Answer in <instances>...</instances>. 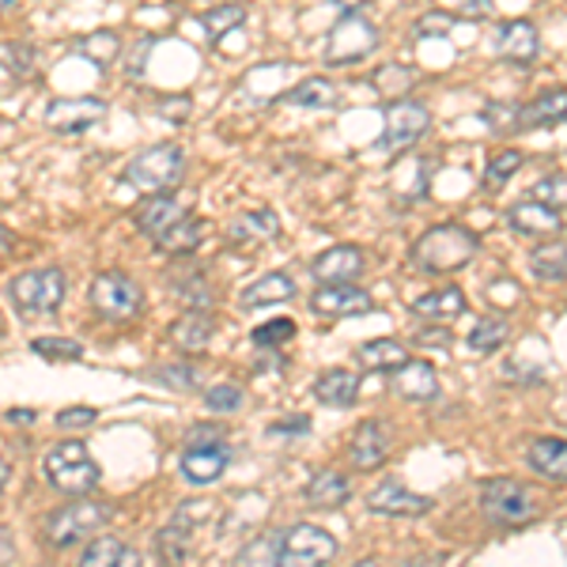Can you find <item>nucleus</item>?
Returning a JSON list of instances; mask_svg holds the SVG:
<instances>
[{"instance_id":"nucleus-1","label":"nucleus","mask_w":567,"mask_h":567,"mask_svg":"<svg viewBox=\"0 0 567 567\" xmlns=\"http://www.w3.org/2000/svg\"><path fill=\"white\" fill-rule=\"evenodd\" d=\"M481 250L477 231L462 224H435L427 227L424 235L413 243V269L427 272V277H446V272H458L465 269Z\"/></svg>"},{"instance_id":"nucleus-2","label":"nucleus","mask_w":567,"mask_h":567,"mask_svg":"<svg viewBox=\"0 0 567 567\" xmlns=\"http://www.w3.org/2000/svg\"><path fill=\"white\" fill-rule=\"evenodd\" d=\"M481 515L496 529H523L529 523H537L542 499H537L523 481L496 477V481L481 484Z\"/></svg>"},{"instance_id":"nucleus-3","label":"nucleus","mask_w":567,"mask_h":567,"mask_svg":"<svg viewBox=\"0 0 567 567\" xmlns=\"http://www.w3.org/2000/svg\"><path fill=\"white\" fill-rule=\"evenodd\" d=\"M219 507L216 499H186L182 507L175 511L167 526L159 529L155 537V553H159L163 564H186L197 548V534L205 529L208 523H216Z\"/></svg>"},{"instance_id":"nucleus-4","label":"nucleus","mask_w":567,"mask_h":567,"mask_svg":"<svg viewBox=\"0 0 567 567\" xmlns=\"http://www.w3.org/2000/svg\"><path fill=\"white\" fill-rule=\"evenodd\" d=\"M87 299H91V307H95V315L114 326L136 322V318L144 315L141 284L117 269L95 272V280H91V288H87Z\"/></svg>"},{"instance_id":"nucleus-5","label":"nucleus","mask_w":567,"mask_h":567,"mask_svg":"<svg viewBox=\"0 0 567 567\" xmlns=\"http://www.w3.org/2000/svg\"><path fill=\"white\" fill-rule=\"evenodd\" d=\"M182 171H186V152L175 141H163L144 148L136 159L125 167V182L136 186L141 194H167L182 182Z\"/></svg>"},{"instance_id":"nucleus-6","label":"nucleus","mask_w":567,"mask_h":567,"mask_svg":"<svg viewBox=\"0 0 567 567\" xmlns=\"http://www.w3.org/2000/svg\"><path fill=\"white\" fill-rule=\"evenodd\" d=\"M231 458H235L231 443H227L219 432H194L186 443V451H182V458H178V473L186 477V484L205 488V484H216L219 477H224Z\"/></svg>"},{"instance_id":"nucleus-7","label":"nucleus","mask_w":567,"mask_h":567,"mask_svg":"<svg viewBox=\"0 0 567 567\" xmlns=\"http://www.w3.org/2000/svg\"><path fill=\"white\" fill-rule=\"evenodd\" d=\"M45 481L65 496H87L99 484V465L84 443H58L45 454Z\"/></svg>"},{"instance_id":"nucleus-8","label":"nucleus","mask_w":567,"mask_h":567,"mask_svg":"<svg viewBox=\"0 0 567 567\" xmlns=\"http://www.w3.org/2000/svg\"><path fill=\"white\" fill-rule=\"evenodd\" d=\"M65 272L58 265H45V269H31L20 272L8 291H12V303L20 315H53L61 303H65Z\"/></svg>"},{"instance_id":"nucleus-9","label":"nucleus","mask_w":567,"mask_h":567,"mask_svg":"<svg viewBox=\"0 0 567 567\" xmlns=\"http://www.w3.org/2000/svg\"><path fill=\"white\" fill-rule=\"evenodd\" d=\"M432 130V114H427L424 103H413V99H393L382 114V136H379V152L386 155H401L409 148H416V141Z\"/></svg>"},{"instance_id":"nucleus-10","label":"nucleus","mask_w":567,"mask_h":567,"mask_svg":"<svg viewBox=\"0 0 567 567\" xmlns=\"http://www.w3.org/2000/svg\"><path fill=\"white\" fill-rule=\"evenodd\" d=\"M374 45H379V31L360 12H344L326 34V65H355L371 58Z\"/></svg>"},{"instance_id":"nucleus-11","label":"nucleus","mask_w":567,"mask_h":567,"mask_svg":"<svg viewBox=\"0 0 567 567\" xmlns=\"http://www.w3.org/2000/svg\"><path fill=\"white\" fill-rule=\"evenodd\" d=\"M110 518H114V507L80 499V503L61 507L58 515L45 523V537H50L53 548H69V545H80L87 534H95V529H103Z\"/></svg>"},{"instance_id":"nucleus-12","label":"nucleus","mask_w":567,"mask_h":567,"mask_svg":"<svg viewBox=\"0 0 567 567\" xmlns=\"http://www.w3.org/2000/svg\"><path fill=\"white\" fill-rule=\"evenodd\" d=\"M337 556V537L322 526L296 523L284 529L280 537V567H310V564H329Z\"/></svg>"},{"instance_id":"nucleus-13","label":"nucleus","mask_w":567,"mask_h":567,"mask_svg":"<svg viewBox=\"0 0 567 567\" xmlns=\"http://www.w3.org/2000/svg\"><path fill=\"white\" fill-rule=\"evenodd\" d=\"M310 310L322 318H355V315H371L374 299L371 291H363L360 284H318V291L310 296Z\"/></svg>"},{"instance_id":"nucleus-14","label":"nucleus","mask_w":567,"mask_h":567,"mask_svg":"<svg viewBox=\"0 0 567 567\" xmlns=\"http://www.w3.org/2000/svg\"><path fill=\"white\" fill-rule=\"evenodd\" d=\"M435 507L432 496H420L409 492L401 481H382L368 492V511L371 515H386V518H420Z\"/></svg>"},{"instance_id":"nucleus-15","label":"nucleus","mask_w":567,"mask_h":567,"mask_svg":"<svg viewBox=\"0 0 567 567\" xmlns=\"http://www.w3.org/2000/svg\"><path fill=\"white\" fill-rule=\"evenodd\" d=\"M507 224H511V231L523 235V239H556V235L564 231V213L548 208L545 200H537V197H523L507 208Z\"/></svg>"},{"instance_id":"nucleus-16","label":"nucleus","mask_w":567,"mask_h":567,"mask_svg":"<svg viewBox=\"0 0 567 567\" xmlns=\"http://www.w3.org/2000/svg\"><path fill=\"white\" fill-rule=\"evenodd\" d=\"M386 189L398 205H416V200H424L427 189H432V171H427L424 155L401 152L398 163H393L390 175H386Z\"/></svg>"},{"instance_id":"nucleus-17","label":"nucleus","mask_w":567,"mask_h":567,"mask_svg":"<svg viewBox=\"0 0 567 567\" xmlns=\"http://www.w3.org/2000/svg\"><path fill=\"white\" fill-rule=\"evenodd\" d=\"M390 390L401 401H413V405H427L439 398V371L427 360H405L398 371H390Z\"/></svg>"},{"instance_id":"nucleus-18","label":"nucleus","mask_w":567,"mask_h":567,"mask_svg":"<svg viewBox=\"0 0 567 567\" xmlns=\"http://www.w3.org/2000/svg\"><path fill=\"white\" fill-rule=\"evenodd\" d=\"M106 117V103L103 99H53L45 106V122L58 133H84L95 122Z\"/></svg>"},{"instance_id":"nucleus-19","label":"nucleus","mask_w":567,"mask_h":567,"mask_svg":"<svg viewBox=\"0 0 567 567\" xmlns=\"http://www.w3.org/2000/svg\"><path fill=\"white\" fill-rule=\"evenodd\" d=\"M496 50L503 61H515V65H529V61L542 58V34L529 20H507L496 27Z\"/></svg>"},{"instance_id":"nucleus-20","label":"nucleus","mask_w":567,"mask_h":567,"mask_svg":"<svg viewBox=\"0 0 567 567\" xmlns=\"http://www.w3.org/2000/svg\"><path fill=\"white\" fill-rule=\"evenodd\" d=\"M386 458H390V432L379 424V420H363L349 439V462L360 473H371Z\"/></svg>"},{"instance_id":"nucleus-21","label":"nucleus","mask_w":567,"mask_h":567,"mask_svg":"<svg viewBox=\"0 0 567 567\" xmlns=\"http://www.w3.org/2000/svg\"><path fill=\"white\" fill-rule=\"evenodd\" d=\"M363 265L368 261H363L360 246L341 243V246H329V250L318 254V258L310 261V272H315L318 284H349V280L360 277Z\"/></svg>"},{"instance_id":"nucleus-22","label":"nucleus","mask_w":567,"mask_h":567,"mask_svg":"<svg viewBox=\"0 0 567 567\" xmlns=\"http://www.w3.org/2000/svg\"><path fill=\"white\" fill-rule=\"evenodd\" d=\"M462 315H465V296H462V288H454V284L424 291L420 299H413V318H420L424 326H446Z\"/></svg>"},{"instance_id":"nucleus-23","label":"nucleus","mask_w":567,"mask_h":567,"mask_svg":"<svg viewBox=\"0 0 567 567\" xmlns=\"http://www.w3.org/2000/svg\"><path fill=\"white\" fill-rule=\"evenodd\" d=\"M280 235V216L272 208H250V213H239L227 227V239L235 246H261L272 243Z\"/></svg>"},{"instance_id":"nucleus-24","label":"nucleus","mask_w":567,"mask_h":567,"mask_svg":"<svg viewBox=\"0 0 567 567\" xmlns=\"http://www.w3.org/2000/svg\"><path fill=\"white\" fill-rule=\"evenodd\" d=\"M526 465L537 473V477L567 484V439H556V435L534 439L526 451Z\"/></svg>"},{"instance_id":"nucleus-25","label":"nucleus","mask_w":567,"mask_h":567,"mask_svg":"<svg viewBox=\"0 0 567 567\" xmlns=\"http://www.w3.org/2000/svg\"><path fill=\"white\" fill-rule=\"evenodd\" d=\"M315 398L326 409H352L360 398V374L344 368H329L315 379Z\"/></svg>"},{"instance_id":"nucleus-26","label":"nucleus","mask_w":567,"mask_h":567,"mask_svg":"<svg viewBox=\"0 0 567 567\" xmlns=\"http://www.w3.org/2000/svg\"><path fill=\"white\" fill-rule=\"evenodd\" d=\"M189 208L182 205V200L171 194H152L148 200H144V208L141 213H136V227H141L144 235H148V239H159L163 231H167L171 224H178L182 216H186Z\"/></svg>"},{"instance_id":"nucleus-27","label":"nucleus","mask_w":567,"mask_h":567,"mask_svg":"<svg viewBox=\"0 0 567 567\" xmlns=\"http://www.w3.org/2000/svg\"><path fill=\"white\" fill-rule=\"evenodd\" d=\"M303 496L315 511H337L352 499V484L344 473H337V470H318L315 477L307 481Z\"/></svg>"},{"instance_id":"nucleus-28","label":"nucleus","mask_w":567,"mask_h":567,"mask_svg":"<svg viewBox=\"0 0 567 567\" xmlns=\"http://www.w3.org/2000/svg\"><path fill=\"white\" fill-rule=\"evenodd\" d=\"M205 219H197L194 213H186L178 219V224H171L167 231L159 235V239H152L155 243V250H163V254H171V258H186V254H194L200 243H205Z\"/></svg>"},{"instance_id":"nucleus-29","label":"nucleus","mask_w":567,"mask_h":567,"mask_svg":"<svg viewBox=\"0 0 567 567\" xmlns=\"http://www.w3.org/2000/svg\"><path fill=\"white\" fill-rule=\"evenodd\" d=\"M405 360H409L405 344L393 341V337H374V341H363L360 349H355V363H360V371L390 374V371H398Z\"/></svg>"},{"instance_id":"nucleus-30","label":"nucleus","mask_w":567,"mask_h":567,"mask_svg":"<svg viewBox=\"0 0 567 567\" xmlns=\"http://www.w3.org/2000/svg\"><path fill=\"white\" fill-rule=\"evenodd\" d=\"M567 122V91L564 87H553L545 95H537L534 103L523 106V117L518 125L523 130H553V125Z\"/></svg>"},{"instance_id":"nucleus-31","label":"nucleus","mask_w":567,"mask_h":567,"mask_svg":"<svg viewBox=\"0 0 567 567\" xmlns=\"http://www.w3.org/2000/svg\"><path fill=\"white\" fill-rule=\"evenodd\" d=\"M216 333V318L208 315V310H189L186 318H178L175 329H171V337H175V344L182 352L197 355L208 349V341H213Z\"/></svg>"},{"instance_id":"nucleus-32","label":"nucleus","mask_w":567,"mask_h":567,"mask_svg":"<svg viewBox=\"0 0 567 567\" xmlns=\"http://www.w3.org/2000/svg\"><path fill=\"white\" fill-rule=\"evenodd\" d=\"M296 296V280L288 272H265L261 280H254L250 288L243 291V307L258 310V307H272V303H288Z\"/></svg>"},{"instance_id":"nucleus-33","label":"nucleus","mask_w":567,"mask_h":567,"mask_svg":"<svg viewBox=\"0 0 567 567\" xmlns=\"http://www.w3.org/2000/svg\"><path fill=\"white\" fill-rule=\"evenodd\" d=\"M529 272L542 284H560L567 280V246L564 243H545L529 254Z\"/></svg>"},{"instance_id":"nucleus-34","label":"nucleus","mask_w":567,"mask_h":567,"mask_svg":"<svg viewBox=\"0 0 567 567\" xmlns=\"http://www.w3.org/2000/svg\"><path fill=\"white\" fill-rule=\"evenodd\" d=\"M333 99H337V87H333V80H326V76H310L291 91H284V103L299 106V110H326V106H333Z\"/></svg>"},{"instance_id":"nucleus-35","label":"nucleus","mask_w":567,"mask_h":567,"mask_svg":"<svg viewBox=\"0 0 567 567\" xmlns=\"http://www.w3.org/2000/svg\"><path fill=\"white\" fill-rule=\"evenodd\" d=\"M523 163H526V155L518 152V148H503V152H496L488 163H484L481 186L488 189V194H496V189H503L511 178L518 175V171H523Z\"/></svg>"},{"instance_id":"nucleus-36","label":"nucleus","mask_w":567,"mask_h":567,"mask_svg":"<svg viewBox=\"0 0 567 567\" xmlns=\"http://www.w3.org/2000/svg\"><path fill=\"white\" fill-rule=\"evenodd\" d=\"M511 337V326L503 318H477V326L470 329V349L477 355H496Z\"/></svg>"},{"instance_id":"nucleus-37","label":"nucleus","mask_w":567,"mask_h":567,"mask_svg":"<svg viewBox=\"0 0 567 567\" xmlns=\"http://www.w3.org/2000/svg\"><path fill=\"white\" fill-rule=\"evenodd\" d=\"M246 23V8L243 4H219V8H208L205 16H200V31L208 34L213 42H219L224 34L239 31Z\"/></svg>"},{"instance_id":"nucleus-38","label":"nucleus","mask_w":567,"mask_h":567,"mask_svg":"<svg viewBox=\"0 0 567 567\" xmlns=\"http://www.w3.org/2000/svg\"><path fill=\"white\" fill-rule=\"evenodd\" d=\"M84 564L91 567H106V564H141V556L133 548H125L117 537H95L87 548H84Z\"/></svg>"},{"instance_id":"nucleus-39","label":"nucleus","mask_w":567,"mask_h":567,"mask_svg":"<svg viewBox=\"0 0 567 567\" xmlns=\"http://www.w3.org/2000/svg\"><path fill=\"white\" fill-rule=\"evenodd\" d=\"M31 352L39 355V360H50V363H76V360H84V344L69 341V337H34Z\"/></svg>"},{"instance_id":"nucleus-40","label":"nucleus","mask_w":567,"mask_h":567,"mask_svg":"<svg viewBox=\"0 0 567 567\" xmlns=\"http://www.w3.org/2000/svg\"><path fill=\"white\" fill-rule=\"evenodd\" d=\"M80 53H84L87 61H95L99 69H106L122 58V39H117L114 31H95V34H87V39H80Z\"/></svg>"},{"instance_id":"nucleus-41","label":"nucleus","mask_w":567,"mask_h":567,"mask_svg":"<svg viewBox=\"0 0 567 567\" xmlns=\"http://www.w3.org/2000/svg\"><path fill=\"white\" fill-rule=\"evenodd\" d=\"M280 537H284V529H272V534L254 537L250 545L239 548L235 560L239 564H277L280 567Z\"/></svg>"},{"instance_id":"nucleus-42","label":"nucleus","mask_w":567,"mask_h":567,"mask_svg":"<svg viewBox=\"0 0 567 567\" xmlns=\"http://www.w3.org/2000/svg\"><path fill=\"white\" fill-rule=\"evenodd\" d=\"M155 382H163L167 390H197L200 386V368L197 363H163V368H155Z\"/></svg>"},{"instance_id":"nucleus-43","label":"nucleus","mask_w":567,"mask_h":567,"mask_svg":"<svg viewBox=\"0 0 567 567\" xmlns=\"http://www.w3.org/2000/svg\"><path fill=\"white\" fill-rule=\"evenodd\" d=\"M171 296H175L178 303H182V307H189V310H208V307L216 303V296H213V288H208V280H205V277L178 280Z\"/></svg>"},{"instance_id":"nucleus-44","label":"nucleus","mask_w":567,"mask_h":567,"mask_svg":"<svg viewBox=\"0 0 567 567\" xmlns=\"http://www.w3.org/2000/svg\"><path fill=\"white\" fill-rule=\"evenodd\" d=\"M254 344L265 352H272V349H280V344H288V341H296V322L291 318H272V322H265L254 329Z\"/></svg>"},{"instance_id":"nucleus-45","label":"nucleus","mask_w":567,"mask_h":567,"mask_svg":"<svg viewBox=\"0 0 567 567\" xmlns=\"http://www.w3.org/2000/svg\"><path fill=\"white\" fill-rule=\"evenodd\" d=\"M205 405H208V413H219V416L239 413L243 390L235 386V382H216V386H208V390H205Z\"/></svg>"},{"instance_id":"nucleus-46","label":"nucleus","mask_w":567,"mask_h":567,"mask_svg":"<svg viewBox=\"0 0 567 567\" xmlns=\"http://www.w3.org/2000/svg\"><path fill=\"white\" fill-rule=\"evenodd\" d=\"M537 200H545L548 208H556V213H567V175H545L542 182L534 186Z\"/></svg>"},{"instance_id":"nucleus-47","label":"nucleus","mask_w":567,"mask_h":567,"mask_svg":"<svg viewBox=\"0 0 567 567\" xmlns=\"http://www.w3.org/2000/svg\"><path fill=\"white\" fill-rule=\"evenodd\" d=\"M518 117H523V106L492 103L488 110H484V122H488L492 130H523V125H518Z\"/></svg>"},{"instance_id":"nucleus-48","label":"nucleus","mask_w":567,"mask_h":567,"mask_svg":"<svg viewBox=\"0 0 567 567\" xmlns=\"http://www.w3.org/2000/svg\"><path fill=\"white\" fill-rule=\"evenodd\" d=\"M454 16L451 12H427L424 20L416 23V34L420 39H439V34H451L454 31Z\"/></svg>"},{"instance_id":"nucleus-49","label":"nucleus","mask_w":567,"mask_h":567,"mask_svg":"<svg viewBox=\"0 0 567 567\" xmlns=\"http://www.w3.org/2000/svg\"><path fill=\"white\" fill-rule=\"evenodd\" d=\"M99 420V413L91 405H72L65 413H58V427L61 432H76V427H91Z\"/></svg>"},{"instance_id":"nucleus-50","label":"nucleus","mask_w":567,"mask_h":567,"mask_svg":"<svg viewBox=\"0 0 567 567\" xmlns=\"http://www.w3.org/2000/svg\"><path fill=\"white\" fill-rule=\"evenodd\" d=\"M310 432V420L307 416H284L277 424H269V435L272 439H284V435H307Z\"/></svg>"},{"instance_id":"nucleus-51","label":"nucleus","mask_w":567,"mask_h":567,"mask_svg":"<svg viewBox=\"0 0 567 567\" xmlns=\"http://www.w3.org/2000/svg\"><path fill=\"white\" fill-rule=\"evenodd\" d=\"M451 4L465 20H484V16L492 12V0H451Z\"/></svg>"},{"instance_id":"nucleus-52","label":"nucleus","mask_w":567,"mask_h":567,"mask_svg":"<svg viewBox=\"0 0 567 567\" xmlns=\"http://www.w3.org/2000/svg\"><path fill=\"white\" fill-rule=\"evenodd\" d=\"M148 53H152V39H141L133 45V61H130V76L133 80H141L144 65H148Z\"/></svg>"},{"instance_id":"nucleus-53","label":"nucleus","mask_w":567,"mask_h":567,"mask_svg":"<svg viewBox=\"0 0 567 567\" xmlns=\"http://www.w3.org/2000/svg\"><path fill=\"white\" fill-rule=\"evenodd\" d=\"M8 50V58H12V69L16 72H27L34 65V53H31V45H4Z\"/></svg>"},{"instance_id":"nucleus-54","label":"nucleus","mask_w":567,"mask_h":567,"mask_svg":"<svg viewBox=\"0 0 567 567\" xmlns=\"http://www.w3.org/2000/svg\"><path fill=\"white\" fill-rule=\"evenodd\" d=\"M163 117H178V122H186L189 117V99H167V103H163Z\"/></svg>"},{"instance_id":"nucleus-55","label":"nucleus","mask_w":567,"mask_h":567,"mask_svg":"<svg viewBox=\"0 0 567 567\" xmlns=\"http://www.w3.org/2000/svg\"><path fill=\"white\" fill-rule=\"evenodd\" d=\"M8 420H16V424H20V420H23V424H31L34 413H31V409H12V413H8Z\"/></svg>"},{"instance_id":"nucleus-56","label":"nucleus","mask_w":567,"mask_h":567,"mask_svg":"<svg viewBox=\"0 0 567 567\" xmlns=\"http://www.w3.org/2000/svg\"><path fill=\"white\" fill-rule=\"evenodd\" d=\"M12 553H16L12 542H8V537H4V529H0V560H12Z\"/></svg>"},{"instance_id":"nucleus-57","label":"nucleus","mask_w":567,"mask_h":567,"mask_svg":"<svg viewBox=\"0 0 567 567\" xmlns=\"http://www.w3.org/2000/svg\"><path fill=\"white\" fill-rule=\"evenodd\" d=\"M12 231H8V227H0V254H4V250H12Z\"/></svg>"},{"instance_id":"nucleus-58","label":"nucleus","mask_w":567,"mask_h":567,"mask_svg":"<svg viewBox=\"0 0 567 567\" xmlns=\"http://www.w3.org/2000/svg\"><path fill=\"white\" fill-rule=\"evenodd\" d=\"M333 4H341L344 12H355V8H360V4H368V0H333Z\"/></svg>"},{"instance_id":"nucleus-59","label":"nucleus","mask_w":567,"mask_h":567,"mask_svg":"<svg viewBox=\"0 0 567 567\" xmlns=\"http://www.w3.org/2000/svg\"><path fill=\"white\" fill-rule=\"evenodd\" d=\"M8 477H12V470H8V462H0V492H4Z\"/></svg>"},{"instance_id":"nucleus-60","label":"nucleus","mask_w":567,"mask_h":567,"mask_svg":"<svg viewBox=\"0 0 567 567\" xmlns=\"http://www.w3.org/2000/svg\"><path fill=\"white\" fill-rule=\"evenodd\" d=\"M0 4H4V0H0Z\"/></svg>"}]
</instances>
